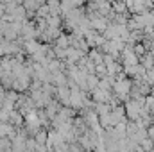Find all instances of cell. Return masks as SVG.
Wrapping results in <instances>:
<instances>
[{
	"label": "cell",
	"instance_id": "6da1fadb",
	"mask_svg": "<svg viewBox=\"0 0 154 152\" xmlns=\"http://www.w3.org/2000/svg\"><path fill=\"white\" fill-rule=\"evenodd\" d=\"M131 88H133V82H131V79H120V81H115V84H113V90H111V93L115 95L116 99H120V100H129V93H131Z\"/></svg>",
	"mask_w": 154,
	"mask_h": 152
},
{
	"label": "cell",
	"instance_id": "7a4b0ae2",
	"mask_svg": "<svg viewBox=\"0 0 154 152\" xmlns=\"http://www.w3.org/2000/svg\"><path fill=\"white\" fill-rule=\"evenodd\" d=\"M138 61H140V66H143V70H145V72H147V70H151V68H154V56H152V54H149V52H147L143 57H140Z\"/></svg>",
	"mask_w": 154,
	"mask_h": 152
},
{
	"label": "cell",
	"instance_id": "3957f363",
	"mask_svg": "<svg viewBox=\"0 0 154 152\" xmlns=\"http://www.w3.org/2000/svg\"><path fill=\"white\" fill-rule=\"evenodd\" d=\"M99 86V77L97 75H86V91L91 93Z\"/></svg>",
	"mask_w": 154,
	"mask_h": 152
},
{
	"label": "cell",
	"instance_id": "277c9868",
	"mask_svg": "<svg viewBox=\"0 0 154 152\" xmlns=\"http://www.w3.org/2000/svg\"><path fill=\"white\" fill-rule=\"evenodd\" d=\"M57 93H59V99L68 106V100H70V88H66V86H59V88H57Z\"/></svg>",
	"mask_w": 154,
	"mask_h": 152
},
{
	"label": "cell",
	"instance_id": "5b68a950",
	"mask_svg": "<svg viewBox=\"0 0 154 152\" xmlns=\"http://www.w3.org/2000/svg\"><path fill=\"white\" fill-rule=\"evenodd\" d=\"M138 145H140V149L143 152H154V143H152V140H149V138H145V140L140 141Z\"/></svg>",
	"mask_w": 154,
	"mask_h": 152
},
{
	"label": "cell",
	"instance_id": "8992f818",
	"mask_svg": "<svg viewBox=\"0 0 154 152\" xmlns=\"http://www.w3.org/2000/svg\"><path fill=\"white\" fill-rule=\"evenodd\" d=\"M68 47H70L68 36H59V39H57V48H61V50H66Z\"/></svg>",
	"mask_w": 154,
	"mask_h": 152
},
{
	"label": "cell",
	"instance_id": "52a82bcc",
	"mask_svg": "<svg viewBox=\"0 0 154 152\" xmlns=\"http://www.w3.org/2000/svg\"><path fill=\"white\" fill-rule=\"evenodd\" d=\"M50 23H52V25H57V23H59V18H56V16H54V18L50 20Z\"/></svg>",
	"mask_w": 154,
	"mask_h": 152
}]
</instances>
